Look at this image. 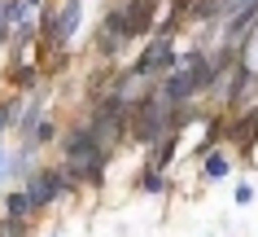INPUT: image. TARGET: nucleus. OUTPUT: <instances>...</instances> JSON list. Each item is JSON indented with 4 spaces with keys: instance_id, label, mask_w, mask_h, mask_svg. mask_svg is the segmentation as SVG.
I'll return each instance as SVG.
<instances>
[{
    "instance_id": "obj_1",
    "label": "nucleus",
    "mask_w": 258,
    "mask_h": 237,
    "mask_svg": "<svg viewBox=\"0 0 258 237\" xmlns=\"http://www.w3.org/2000/svg\"><path fill=\"white\" fill-rule=\"evenodd\" d=\"M166 114H171V106L158 97V88L132 97V101H127V132H132V140H140V145H158V140L166 136Z\"/></svg>"
},
{
    "instance_id": "obj_2",
    "label": "nucleus",
    "mask_w": 258,
    "mask_h": 237,
    "mask_svg": "<svg viewBox=\"0 0 258 237\" xmlns=\"http://www.w3.org/2000/svg\"><path fill=\"white\" fill-rule=\"evenodd\" d=\"M179 62V49L171 44V35H153L145 44V53L127 66V79H153V75H166V70H175Z\"/></svg>"
},
{
    "instance_id": "obj_3",
    "label": "nucleus",
    "mask_w": 258,
    "mask_h": 237,
    "mask_svg": "<svg viewBox=\"0 0 258 237\" xmlns=\"http://www.w3.org/2000/svg\"><path fill=\"white\" fill-rule=\"evenodd\" d=\"M105 150H114V145L105 140V132L96 123H75L61 136V158L66 163H83V158H96V154H105Z\"/></svg>"
},
{
    "instance_id": "obj_4",
    "label": "nucleus",
    "mask_w": 258,
    "mask_h": 237,
    "mask_svg": "<svg viewBox=\"0 0 258 237\" xmlns=\"http://www.w3.org/2000/svg\"><path fill=\"white\" fill-rule=\"evenodd\" d=\"M22 189H27V198H31V207H35V211L53 207V202H61V194H70L61 167H35V176H31Z\"/></svg>"
},
{
    "instance_id": "obj_5",
    "label": "nucleus",
    "mask_w": 258,
    "mask_h": 237,
    "mask_svg": "<svg viewBox=\"0 0 258 237\" xmlns=\"http://www.w3.org/2000/svg\"><path fill=\"white\" fill-rule=\"evenodd\" d=\"M79 22H83V0H66L61 9L53 14V53H66L70 49V40L79 35Z\"/></svg>"
},
{
    "instance_id": "obj_6",
    "label": "nucleus",
    "mask_w": 258,
    "mask_h": 237,
    "mask_svg": "<svg viewBox=\"0 0 258 237\" xmlns=\"http://www.w3.org/2000/svg\"><path fill=\"white\" fill-rule=\"evenodd\" d=\"M249 84H254V66H249L245 57H236V70H232L228 88H223V101H228V106H245V92H249Z\"/></svg>"
},
{
    "instance_id": "obj_7",
    "label": "nucleus",
    "mask_w": 258,
    "mask_h": 237,
    "mask_svg": "<svg viewBox=\"0 0 258 237\" xmlns=\"http://www.w3.org/2000/svg\"><path fill=\"white\" fill-rule=\"evenodd\" d=\"M228 140H236L241 150H254V140H258V106H249V110L241 114V119H232V127L223 132Z\"/></svg>"
},
{
    "instance_id": "obj_8",
    "label": "nucleus",
    "mask_w": 258,
    "mask_h": 237,
    "mask_svg": "<svg viewBox=\"0 0 258 237\" xmlns=\"http://www.w3.org/2000/svg\"><path fill=\"white\" fill-rule=\"evenodd\" d=\"M232 176V158L223 150H210V154H202V180L206 184H219V180H228Z\"/></svg>"
},
{
    "instance_id": "obj_9",
    "label": "nucleus",
    "mask_w": 258,
    "mask_h": 237,
    "mask_svg": "<svg viewBox=\"0 0 258 237\" xmlns=\"http://www.w3.org/2000/svg\"><path fill=\"white\" fill-rule=\"evenodd\" d=\"M40 119H44V92H31V101H22V114H18V127H14V132L31 136Z\"/></svg>"
},
{
    "instance_id": "obj_10",
    "label": "nucleus",
    "mask_w": 258,
    "mask_h": 237,
    "mask_svg": "<svg viewBox=\"0 0 258 237\" xmlns=\"http://www.w3.org/2000/svg\"><path fill=\"white\" fill-rule=\"evenodd\" d=\"M5 215H18V220H35L40 211L31 207V198H27V189H14V194L5 198Z\"/></svg>"
},
{
    "instance_id": "obj_11",
    "label": "nucleus",
    "mask_w": 258,
    "mask_h": 237,
    "mask_svg": "<svg viewBox=\"0 0 258 237\" xmlns=\"http://www.w3.org/2000/svg\"><path fill=\"white\" fill-rule=\"evenodd\" d=\"M18 114H22V92H14V97H0V136H5L9 127H18Z\"/></svg>"
},
{
    "instance_id": "obj_12",
    "label": "nucleus",
    "mask_w": 258,
    "mask_h": 237,
    "mask_svg": "<svg viewBox=\"0 0 258 237\" xmlns=\"http://www.w3.org/2000/svg\"><path fill=\"white\" fill-rule=\"evenodd\" d=\"M166 171H158V167H145V176H140V189L145 194H166Z\"/></svg>"
},
{
    "instance_id": "obj_13",
    "label": "nucleus",
    "mask_w": 258,
    "mask_h": 237,
    "mask_svg": "<svg viewBox=\"0 0 258 237\" xmlns=\"http://www.w3.org/2000/svg\"><path fill=\"white\" fill-rule=\"evenodd\" d=\"M9 84H14V88H35V66L14 62V66H9Z\"/></svg>"
},
{
    "instance_id": "obj_14",
    "label": "nucleus",
    "mask_w": 258,
    "mask_h": 237,
    "mask_svg": "<svg viewBox=\"0 0 258 237\" xmlns=\"http://www.w3.org/2000/svg\"><path fill=\"white\" fill-rule=\"evenodd\" d=\"M27 228H31V220H18V215L0 220V237H27Z\"/></svg>"
},
{
    "instance_id": "obj_15",
    "label": "nucleus",
    "mask_w": 258,
    "mask_h": 237,
    "mask_svg": "<svg viewBox=\"0 0 258 237\" xmlns=\"http://www.w3.org/2000/svg\"><path fill=\"white\" fill-rule=\"evenodd\" d=\"M232 202H236V207H249V202H254V184L241 180V184H236V194H232Z\"/></svg>"
},
{
    "instance_id": "obj_16",
    "label": "nucleus",
    "mask_w": 258,
    "mask_h": 237,
    "mask_svg": "<svg viewBox=\"0 0 258 237\" xmlns=\"http://www.w3.org/2000/svg\"><path fill=\"white\" fill-rule=\"evenodd\" d=\"M9 180V150H5V145H0V184Z\"/></svg>"
}]
</instances>
